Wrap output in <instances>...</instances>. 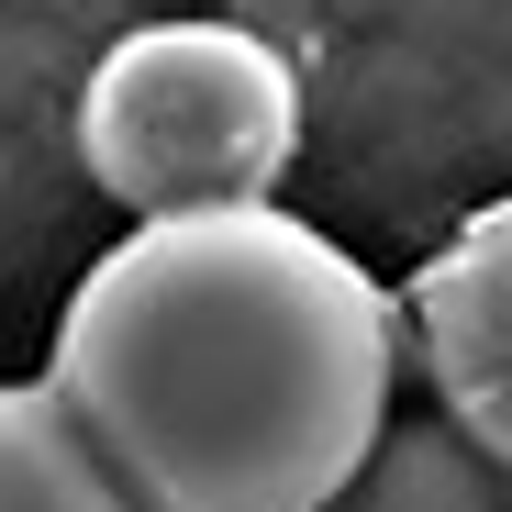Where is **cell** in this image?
I'll return each instance as SVG.
<instances>
[{"instance_id":"6da1fadb","label":"cell","mask_w":512,"mask_h":512,"mask_svg":"<svg viewBox=\"0 0 512 512\" xmlns=\"http://www.w3.org/2000/svg\"><path fill=\"white\" fill-rule=\"evenodd\" d=\"M401 301L323 223H134L56 312V401L145 512H334L401 401Z\"/></svg>"},{"instance_id":"3957f363","label":"cell","mask_w":512,"mask_h":512,"mask_svg":"<svg viewBox=\"0 0 512 512\" xmlns=\"http://www.w3.org/2000/svg\"><path fill=\"white\" fill-rule=\"evenodd\" d=\"M401 334H412V368H423V390H435V412L468 423V435L512 468V190L479 201L412 268Z\"/></svg>"},{"instance_id":"5b68a950","label":"cell","mask_w":512,"mask_h":512,"mask_svg":"<svg viewBox=\"0 0 512 512\" xmlns=\"http://www.w3.org/2000/svg\"><path fill=\"white\" fill-rule=\"evenodd\" d=\"M334 512H512V468L468 435V423L423 412V423H390L379 457L357 468V490Z\"/></svg>"},{"instance_id":"277c9868","label":"cell","mask_w":512,"mask_h":512,"mask_svg":"<svg viewBox=\"0 0 512 512\" xmlns=\"http://www.w3.org/2000/svg\"><path fill=\"white\" fill-rule=\"evenodd\" d=\"M0 512H145L56 379H0Z\"/></svg>"},{"instance_id":"7a4b0ae2","label":"cell","mask_w":512,"mask_h":512,"mask_svg":"<svg viewBox=\"0 0 512 512\" xmlns=\"http://www.w3.org/2000/svg\"><path fill=\"white\" fill-rule=\"evenodd\" d=\"M78 156L134 223L279 201L301 156V78L245 23H145L78 90Z\"/></svg>"}]
</instances>
